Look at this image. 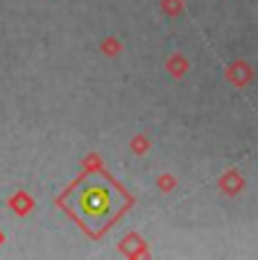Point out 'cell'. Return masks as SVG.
Segmentation results:
<instances>
[{
	"label": "cell",
	"instance_id": "1",
	"mask_svg": "<svg viewBox=\"0 0 258 260\" xmlns=\"http://www.w3.org/2000/svg\"><path fill=\"white\" fill-rule=\"evenodd\" d=\"M113 204V194L107 192V188L100 186H91L82 192L79 206L84 213L93 215V219H100L102 215H109V206Z\"/></svg>",
	"mask_w": 258,
	"mask_h": 260
}]
</instances>
